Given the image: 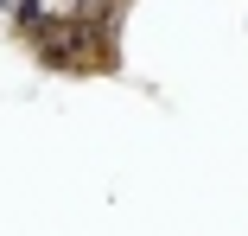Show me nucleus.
I'll list each match as a JSON object with an SVG mask.
<instances>
[{
  "label": "nucleus",
  "mask_w": 248,
  "mask_h": 236,
  "mask_svg": "<svg viewBox=\"0 0 248 236\" xmlns=\"http://www.w3.org/2000/svg\"><path fill=\"white\" fill-rule=\"evenodd\" d=\"M7 7H13V0H0V13H7Z\"/></svg>",
  "instance_id": "obj_1"
}]
</instances>
